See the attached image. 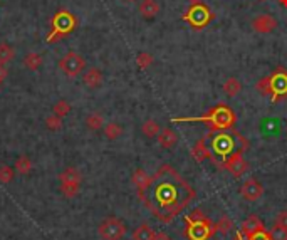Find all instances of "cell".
<instances>
[{"label": "cell", "instance_id": "cell-20", "mask_svg": "<svg viewBox=\"0 0 287 240\" xmlns=\"http://www.w3.org/2000/svg\"><path fill=\"white\" fill-rule=\"evenodd\" d=\"M222 89H224V92L228 98L238 96L240 91H242V83L237 78H228L224 83V86H222Z\"/></svg>", "mask_w": 287, "mask_h": 240}, {"label": "cell", "instance_id": "cell-29", "mask_svg": "<svg viewBox=\"0 0 287 240\" xmlns=\"http://www.w3.org/2000/svg\"><path fill=\"white\" fill-rule=\"evenodd\" d=\"M15 177V168L9 166V165H2L0 166V183L9 185L10 181Z\"/></svg>", "mask_w": 287, "mask_h": 240}, {"label": "cell", "instance_id": "cell-4", "mask_svg": "<svg viewBox=\"0 0 287 240\" xmlns=\"http://www.w3.org/2000/svg\"><path fill=\"white\" fill-rule=\"evenodd\" d=\"M76 26H78V19L74 17V14H71L66 9L57 10L51 20V32L45 37V42H57L59 39L69 36L76 29Z\"/></svg>", "mask_w": 287, "mask_h": 240}, {"label": "cell", "instance_id": "cell-28", "mask_svg": "<svg viewBox=\"0 0 287 240\" xmlns=\"http://www.w3.org/2000/svg\"><path fill=\"white\" fill-rule=\"evenodd\" d=\"M52 113L56 116H59V118H66V116L71 113V104L66 99H59L57 103H54V106H52Z\"/></svg>", "mask_w": 287, "mask_h": 240}, {"label": "cell", "instance_id": "cell-40", "mask_svg": "<svg viewBox=\"0 0 287 240\" xmlns=\"http://www.w3.org/2000/svg\"><path fill=\"white\" fill-rule=\"evenodd\" d=\"M277 2H279L280 5H282V7H285V9H287V0H277Z\"/></svg>", "mask_w": 287, "mask_h": 240}, {"label": "cell", "instance_id": "cell-32", "mask_svg": "<svg viewBox=\"0 0 287 240\" xmlns=\"http://www.w3.org/2000/svg\"><path fill=\"white\" fill-rule=\"evenodd\" d=\"M255 89L260 96H271V83H269V76L259 79L255 83Z\"/></svg>", "mask_w": 287, "mask_h": 240}, {"label": "cell", "instance_id": "cell-42", "mask_svg": "<svg viewBox=\"0 0 287 240\" xmlns=\"http://www.w3.org/2000/svg\"><path fill=\"white\" fill-rule=\"evenodd\" d=\"M259 2H267V0H259Z\"/></svg>", "mask_w": 287, "mask_h": 240}, {"label": "cell", "instance_id": "cell-11", "mask_svg": "<svg viewBox=\"0 0 287 240\" xmlns=\"http://www.w3.org/2000/svg\"><path fill=\"white\" fill-rule=\"evenodd\" d=\"M212 151L224 161L235 151V139L227 133H217L212 136Z\"/></svg>", "mask_w": 287, "mask_h": 240}, {"label": "cell", "instance_id": "cell-25", "mask_svg": "<svg viewBox=\"0 0 287 240\" xmlns=\"http://www.w3.org/2000/svg\"><path fill=\"white\" fill-rule=\"evenodd\" d=\"M104 134H106L108 139L114 141V139H118L121 134H123V126L119 125V123L111 121V123H108L106 126H104Z\"/></svg>", "mask_w": 287, "mask_h": 240}, {"label": "cell", "instance_id": "cell-10", "mask_svg": "<svg viewBox=\"0 0 287 240\" xmlns=\"http://www.w3.org/2000/svg\"><path fill=\"white\" fill-rule=\"evenodd\" d=\"M220 166L224 168L225 172L230 173L232 177H235V178L244 177V175L249 172V163L244 158V151L242 150H240V151H233V153L228 156L227 160L222 161Z\"/></svg>", "mask_w": 287, "mask_h": 240}, {"label": "cell", "instance_id": "cell-9", "mask_svg": "<svg viewBox=\"0 0 287 240\" xmlns=\"http://www.w3.org/2000/svg\"><path fill=\"white\" fill-rule=\"evenodd\" d=\"M271 83V99L272 103H280L287 98V69L279 66L269 76Z\"/></svg>", "mask_w": 287, "mask_h": 240}, {"label": "cell", "instance_id": "cell-36", "mask_svg": "<svg viewBox=\"0 0 287 240\" xmlns=\"http://www.w3.org/2000/svg\"><path fill=\"white\" fill-rule=\"evenodd\" d=\"M247 240H272V238H271V233L267 230H262V232H257L254 235L247 237Z\"/></svg>", "mask_w": 287, "mask_h": 240}, {"label": "cell", "instance_id": "cell-31", "mask_svg": "<svg viewBox=\"0 0 287 240\" xmlns=\"http://www.w3.org/2000/svg\"><path fill=\"white\" fill-rule=\"evenodd\" d=\"M215 227H217V232H220L222 235H227V233L233 228V224H232V220L228 219L227 215H224V217H222V219L215 224Z\"/></svg>", "mask_w": 287, "mask_h": 240}, {"label": "cell", "instance_id": "cell-19", "mask_svg": "<svg viewBox=\"0 0 287 240\" xmlns=\"http://www.w3.org/2000/svg\"><path fill=\"white\" fill-rule=\"evenodd\" d=\"M139 14H141L143 19H155V17L160 14V4H158V0H141V4H139Z\"/></svg>", "mask_w": 287, "mask_h": 240}, {"label": "cell", "instance_id": "cell-2", "mask_svg": "<svg viewBox=\"0 0 287 240\" xmlns=\"http://www.w3.org/2000/svg\"><path fill=\"white\" fill-rule=\"evenodd\" d=\"M173 123H205L212 131H225L235 126L237 116L227 104H219L208 111L207 114L197 116V118H173Z\"/></svg>", "mask_w": 287, "mask_h": 240}, {"label": "cell", "instance_id": "cell-37", "mask_svg": "<svg viewBox=\"0 0 287 240\" xmlns=\"http://www.w3.org/2000/svg\"><path fill=\"white\" fill-rule=\"evenodd\" d=\"M5 78H7V67H5L4 64H0V84L4 83Z\"/></svg>", "mask_w": 287, "mask_h": 240}, {"label": "cell", "instance_id": "cell-7", "mask_svg": "<svg viewBox=\"0 0 287 240\" xmlns=\"http://www.w3.org/2000/svg\"><path fill=\"white\" fill-rule=\"evenodd\" d=\"M59 69L62 74L67 76V78H78V76L86 69V59L79 54V52L69 51L61 57Z\"/></svg>", "mask_w": 287, "mask_h": 240}, {"label": "cell", "instance_id": "cell-38", "mask_svg": "<svg viewBox=\"0 0 287 240\" xmlns=\"http://www.w3.org/2000/svg\"><path fill=\"white\" fill-rule=\"evenodd\" d=\"M153 240H172V237L166 235L165 232H158V233H155V238Z\"/></svg>", "mask_w": 287, "mask_h": 240}, {"label": "cell", "instance_id": "cell-16", "mask_svg": "<svg viewBox=\"0 0 287 240\" xmlns=\"http://www.w3.org/2000/svg\"><path fill=\"white\" fill-rule=\"evenodd\" d=\"M192 156L195 158L197 161H205V160L215 161L212 151H210V148L207 146V138L197 139V143L193 145V148H192Z\"/></svg>", "mask_w": 287, "mask_h": 240}, {"label": "cell", "instance_id": "cell-1", "mask_svg": "<svg viewBox=\"0 0 287 240\" xmlns=\"http://www.w3.org/2000/svg\"><path fill=\"white\" fill-rule=\"evenodd\" d=\"M141 195V202L148 207L161 224H170L180 215L197 197L195 190L178 172L163 165L153 177V185Z\"/></svg>", "mask_w": 287, "mask_h": 240}, {"label": "cell", "instance_id": "cell-21", "mask_svg": "<svg viewBox=\"0 0 287 240\" xmlns=\"http://www.w3.org/2000/svg\"><path fill=\"white\" fill-rule=\"evenodd\" d=\"M155 230L148 224H141L139 227L134 228L133 232V240H153L155 238Z\"/></svg>", "mask_w": 287, "mask_h": 240}, {"label": "cell", "instance_id": "cell-12", "mask_svg": "<svg viewBox=\"0 0 287 240\" xmlns=\"http://www.w3.org/2000/svg\"><path fill=\"white\" fill-rule=\"evenodd\" d=\"M240 195L247 202H257L264 195V186L255 178H249L240 186Z\"/></svg>", "mask_w": 287, "mask_h": 240}, {"label": "cell", "instance_id": "cell-24", "mask_svg": "<svg viewBox=\"0 0 287 240\" xmlns=\"http://www.w3.org/2000/svg\"><path fill=\"white\" fill-rule=\"evenodd\" d=\"M42 56L37 54V52H29V54L24 57V66L31 71H37L39 67H42Z\"/></svg>", "mask_w": 287, "mask_h": 240}, {"label": "cell", "instance_id": "cell-39", "mask_svg": "<svg viewBox=\"0 0 287 240\" xmlns=\"http://www.w3.org/2000/svg\"><path fill=\"white\" fill-rule=\"evenodd\" d=\"M190 5H197V4H202V0H186Z\"/></svg>", "mask_w": 287, "mask_h": 240}, {"label": "cell", "instance_id": "cell-35", "mask_svg": "<svg viewBox=\"0 0 287 240\" xmlns=\"http://www.w3.org/2000/svg\"><path fill=\"white\" fill-rule=\"evenodd\" d=\"M274 225L279 227V228H287V210H282V212L277 213Z\"/></svg>", "mask_w": 287, "mask_h": 240}, {"label": "cell", "instance_id": "cell-26", "mask_svg": "<svg viewBox=\"0 0 287 240\" xmlns=\"http://www.w3.org/2000/svg\"><path fill=\"white\" fill-rule=\"evenodd\" d=\"M86 126L89 128L91 131H99L104 126V118L103 114L99 113H92L86 118Z\"/></svg>", "mask_w": 287, "mask_h": 240}, {"label": "cell", "instance_id": "cell-27", "mask_svg": "<svg viewBox=\"0 0 287 240\" xmlns=\"http://www.w3.org/2000/svg\"><path fill=\"white\" fill-rule=\"evenodd\" d=\"M15 57V49L12 45H9L7 42L0 44V64H9Z\"/></svg>", "mask_w": 287, "mask_h": 240}, {"label": "cell", "instance_id": "cell-34", "mask_svg": "<svg viewBox=\"0 0 287 240\" xmlns=\"http://www.w3.org/2000/svg\"><path fill=\"white\" fill-rule=\"evenodd\" d=\"M269 233H271L272 240H287V228H279L274 225V228Z\"/></svg>", "mask_w": 287, "mask_h": 240}, {"label": "cell", "instance_id": "cell-17", "mask_svg": "<svg viewBox=\"0 0 287 240\" xmlns=\"http://www.w3.org/2000/svg\"><path fill=\"white\" fill-rule=\"evenodd\" d=\"M83 83H84L86 87H89V89H98V87L103 84L101 69H98V67L86 69L84 74H83Z\"/></svg>", "mask_w": 287, "mask_h": 240}, {"label": "cell", "instance_id": "cell-23", "mask_svg": "<svg viewBox=\"0 0 287 240\" xmlns=\"http://www.w3.org/2000/svg\"><path fill=\"white\" fill-rule=\"evenodd\" d=\"M15 172L22 175V177H26V175H29L32 172V160L29 156L26 155H22L17 158V161H15Z\"/></svg>", "mask_w": 287, "mask_h": 240}, {"label": "cell", "instance_id": "cell-5", "mask_svg": "<svg viewBox=\"0 0 287 240\" xmlns=\"http://www.w3.org/2000/svg\"><path fill=\"white\" fill-rule=\"evenodd\" d=\"M59 181H61V193L66 198H74L78 197L79 188H81V172L76 166H69L59 175Z\"/></svg>", "mask_w": 287, "mask_h": 240}, {"label": "cell", "instance_id": "cell-30", "mask_svg": "<svg viewBox=\"0 0 287 240\" xmlns=\"http://www.w3.org/2000/svg\"><path fill=\"white\" fill-rule=\"evenodd\" d=\"M153 62H155V59L150 52H139V54L136 56V66L139 69H148Z\"/></svg>", "mask_w": 287, "mask_h": 240}, {"label": "cell", "instance_id": "cell-18", "mask_svg": "<svg viewBox=\"0 0 287 240\" xmlns=\"http://www.w3.org/2000/svg\"><path fill=\"white\" fill-rule=\"evenodd\" d=\"M158 143L161 148L165 150H173V146L178 143V133L173 131L172 128H163L158 134Z\"/></svg>", "mask_w": 287, "mask_h": 240}, {"label": "cell", "instance_id": "cell-22", "mask_svg": "<svg viewBox=\"0 0 287 240\" xmlns=\"http://www.w3.org/2000/svg\"><path fill=\"white\" fill-rule=\"evenodd\" d=\"M160 131H161V128H160V125H158V121H155V119H146L141 125V133L150 139L158 138Z\"/></svg>", "mask_w": 287, "mask_h": 240}, {"label": "cell", "instance_id": "cell-8", "mask_svg": "<svg viewBox=\"0 0 287 240\" xmlns=\"http://www.w3.org/2000/svg\"><path fill=\"white\" fill-rule=\"evenodd\" d=\"M213 19H215V15L212 14V10H210L207 5H203V4L192 5L188 12H186L183 17H181V20L188 22V24H190L192 27H195V29H203V27H207Z\"/></svg>", "mask_w": 287, "mask_h": 240}, {"label": "cell", "instance_id": "cell-14", "mask_svg": "<svg viewBox=\"0 0 287 240\" xmlns=\"http://www.w3.org/2000/svg\"><path fill=\"white\" fill-rule=\"evenodd\" d=\"M131 181H133V185L136 186L138 197H139V195H143V193L148 190L151 185H153V177L146 173L143 168H138V170H134V173H133V177H131Z\"/></svg>", "mask_w": 287, "mask_h": 240}, {"label": "cell", "instance_id": "cell-6", "mask_svg": "<svg viewBox=\"0 0 287 240\" xmlns=\"http://www.w3.org/2000/svg\"><path fill=\"white\" fill-rule=\"evenodd\" d=\"M126 224L118 217H108L98 227V233L103 240H121L126 235Z\"/></svg>", "mask_w": 287, "mask_h": 240}, {"label": "cell", "instance_id": "cell-41", "mask_svg": "<svg viewBox=\"0 0 287 240\" xmlns=\"http://www.w3.org/2000/svg\"><path fill=\"white\" fill-rule=\"evenodd\" d=\"M123 2H126V4H133V2H136V0H123Z\"/></svg>", "mask_w": 287, "mask_h": 240}, {"label": "cell", "instance_id": "cell-3", "mask_svg": "<svg viewBox=\"0 0 287 240\" xmlns=\"http://www.w3.org/2000/svg\"><path fill=\"white\" fill-rule=\"evenodd\" d=\"M185 220H186L185 237L188 240H210L217 232L215 224H212V220L200 208L193 210L190 215L185 217Z\"/></svg>", "mask_w": 287, "mask_h": 240}, {"label": "cell", "instance_id": "cell-13", "mask_svg": "<svg viewBox=\"0 0 287 240\" xmlns=\"http://www.w3.org/2000/svg\"><path fill=\"white\" fill-rule=\"evenodd\" d=\"M277 26H279L277 19L271 14H260L252 20V29L257 34H271L277 29Z\"/></svg>", "mask_w": 287, "mask_h": 240}, {"label": "cell", "instance_id": "cell-15", "mask_svg": "<svg viewBox=\"0 0 287 240\" xmlns=\"http://www.w3.org/2000/svg\"><path fill=\"white\" fill-rule=\"evenodd\" d=\"M262 230H266V225H264V222L257 215H250L249 219L242 224V227H240V233H242L245 238L254 235L257 232H262Z\"/></svg>", "mask_w": 287, "mask_h": 240}, {"label": "cell", "instance_id": "cell-33", "mask_svg": "<svg viewBox=\"0 0 287 240\" xmlns=\"http://www.w3.org/2000/svg\"><path fill=\"white\" fill-rule=\"evenodd\" d=\"M45 126H47L49 131H59L62 128V118H59V116H56V114H51L45 118Z\"/></svg>", "mask_w": 287, "mask_h": 240}]
</instances>
